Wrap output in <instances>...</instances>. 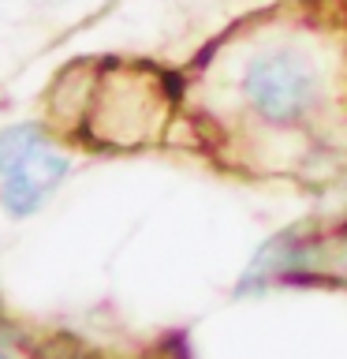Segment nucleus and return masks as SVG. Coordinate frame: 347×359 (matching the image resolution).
<instances>
[{
  "label": "nucleus",
  "mask_w": 347,
  "mask_h": 359,
  "mask_svg": "<svg viewBox=\"0 0 347 359\" xmlns=\"http://www.w3.org/2000/svg\"><path fill=\"white\" fill-rule=\"evenodd\" d=\"M0 359H8V355H4V352H0Z\"/></svg>",
  "instance_id": "nucleus-3"
},
{
  "label": "nucleus",
  "mask_w": 347,
  "mask_h": 359,
  "mask_svg": "<svg viewBox=\"0 0 347 359\" xmlns=\"http://www.w3.org/2000/svg\"><path fill=\"white\" fill-rule=\"evenodd\" d=\"M246 97L273 123H291L313 105V75L295 56H262L246 72Z\"/></svg>",
  "instance_id": "nucleus-2"
},
{
  "label": "nucleus",
  "mask_w": 347,
  "mask_h": 359,
  "mask_svg": "<svg viewBox=\"0 0 347 359\" xmlns=\"http://www.w3.org/2000/svg\"><path fill=\"white\" fill-rule=\"evenodd\" d=\"M67 172V154L56 150L49 135L34 123H15L0 131V198L4 210L27 217L56 191Z\"/></svg>",
  "instance_id": "nucleus-1"
}]
</instances>
